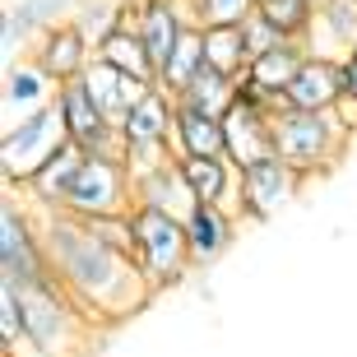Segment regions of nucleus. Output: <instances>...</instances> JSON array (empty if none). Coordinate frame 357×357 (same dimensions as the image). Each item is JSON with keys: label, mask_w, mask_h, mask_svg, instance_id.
Masks as SVG:
<instances>
[{"label": "nucleus", "mask_w": 357, "mask_h": 357, "mask_svg": "<svg viewBox=\"0 0 357 357\" xmlns=\"http://www.w3.org/2000/svg\"><path fill=\"white\" fill-rule=\"evenodd\" d=\"M42 246L52 260V274L66 283V292L79 302L93 325H116L135 316L153 297L144 274L135 269L130 251L107 241L98 227H89L75 213H38Z\"/></svg>", "instance_id": "1"}, {"label": "nucleus", "mask_w": 357, "mask_h": 357, "mask_svg": "<svg viewBox=\"0 0 357 357\" xmlns=\"http://www.w3.org/2000/svg\"><path fill=\"white\" fill-rule=\"evenodd\" d=\"M19 292V311H24V339L28 353L38 357H66L93 330V320L79 311V302L66 292V283L56 274L38 278V283H10Z\"/></svg>", "instance_id": "2"}, {"label": "nucleus", "mask_w": 357, "mask_h": 357, "mask_svg": "<svg viewBox=\"0 0 357 357\" xmlns=\"http://www.w3.org/2000/svg\"><path fill=\"white\" fill-rule=\"evenodd\" d=\"M126 223H130V260L153 292L181 283L195 269V255L185 241V218L153 209V204H130Z\"/></svg>", "instance_id": "3"}, {"label": "nucleus", "mask_w": 357, "mask_h": 357, "mask_svg": "<svg viewBox=\"0 0 357 357\" xmlns=\"http://www.w3.org/2000/svg\"><path fill=\"white\" fill-rule=\"evenodd\" d=\"M353 126H348V116L334 107V112H297V107H288V112H278L274 116V149L278 158L292 162L302 176H320L330 172L334 162L344 158V149L353 144Z\"/></svg>", "instance_id": "4"}, {"label": "nucleus", "mask_w": 357, "mask_h": 357, "mask_svg": "<svg viewBox=\"0 0 357 357\" xmlns=\"http://www.w3.org/2000/svg\"><path fill=\"white\" fill-rule=\"evenodd\" d=\"M66 144H70V135H66V121H61L56 98L47 107H38V112L19 116V121H5V139H0V172H5V185L24 190Z\"/></svg>", "instance_id": "5"}, {"label": "nucleus", "mask_w": 357, "mask_h": 357, "mask_svg": "<svg viewBox=\"0 0 357 357\" xmlns=\"http://www.w3.org/2000/svg\"><path fill=\"white\" fill-rule=\"evenodd\" d=\"M135 204V176L126 162L112 158H84V167L75 172L66 204L56 213H75V218H112V213H130Z\"/></svg>", "instance_id": "6"}, {"label": "nucleus", "mask_w": 357, "mask_h": 357, "mask_svg": "<svg viewBox=\"0 0 357 357\" xmlns=\"http://www.w3.org/2000/svg\"><path fill=\"white\" fill-rule=\"evenodd\" d=\"M47 274H52V260L42 246L38 213L24 199L19 204L5 199V213H0V283H38Z\"/></svg>", "instance_id": "7"}, {"label": "nucleus", "mask_w": 357, "mask_h": 357, "mask_svg": "<svg viewBox=\"0 0 357 357\" xmlns=\"http://www.w3.org/2000/svg\"><path fill=\"white\" fill-rule=\"evenodd\" d=\"M306 176L283 158H265V162H251V167H241L237 176V213L246 223H265L274 218L278 209H288L297 190H302Z\"/></svg>", "instance_id": "8"}, {"label": "nucleus", "mask_w": 357, "mask_h": 357, "mask_svg": "<svg viewBox=\"0 0 357 357\" xmlns=\"http://www.w3.org/2000/svg\"><path fill=\"white\" fill-rule=\"evenodd\" d=\"M223 130H227V158L232 167H251V162H265V158H278L274 149V112L251 98H241L237 89V102L223 112Z\"/></svg>", "instance_id": "9"}, {"label": "nucleus", "mask_w": 357, "mask_h": 357, "mask_svg": "<svg viewBox=\"0 0 357 357\" xmlns=\"http://www.w3.org/2000/svg\"><path fill=\"white\" fill-rule=\"evenodd\" d=\"M28 61H33V66H42V75L61 89V84H70V79H84V75H89V66L98 61V52L84 42L79 28L66 19V24L47 28V33H38V38L28 42Z\"/></svg>", "instance_id": "10"}, {"label": "nucleus", "mask_w": 357, "mask_h": 357, "mask_svg": "<svg viewBox=\"0 0 357 357\" xmlns=\"http://www.w3.org/2000/svg\"><path fill=\"white\" fill-rule=\"evenodd\" d=\"M339 102H344V61L306 56L288 89V107H297V112H334Z\"/></svg>", "instance_id": "11"}, {"label": "nucleus", "mask_w": 357, "mask_h": 357, "mask_svg": "<svg viewBox=\"0 0 357 357\" xmlns=\"http://www.w3.org/2000/svg\"><path fill=\"white\" fill-rule=\"evenodd\" d=\"M302 47L311 56H330L344 61L357 52V0H325L316 10V24L302 38Z\"/></svg>", "instance_id": "12"}, {"label": "nucleus", "mask_w": 357, "mask_h": 357, "mask_svg": "<svg viewBox=\"0 0 357 357\" xmlns=\"http://www.w3.org/2000/svg\"><path fill=\"white\" fill-rule=\"evenodd\" d=\"M176 167H181L195 204H218V209L237 213V176L241 172L232 167V158H176Z\"/></svg>", "instance_id": "13"}, {"label": "nucleus", "mask_w": 357, "mask_h": 357, "mask_svg": "<svg viewBox=\"0 0 357 357\" xmlns=\"http://www.w3.org/2000/svg\"><path fill=\"white\" fill-rule=\"evenodd\" d=\"M176 158H227V130L223 116H209L199 107L176 102V130H172Z\"/></svg>", "instance_id": "14"}, {"label": "nucleus", "mask_w": 357, "mask_h": 357, "mask_svg": "<svg viewBox=\"0 0 357 357\" xmlns=\"http://www.w3.org/2000/svg\"><path fill=\"white\" fill-rule=\"evenodd\" d=\"M237 213L232 209H218V204H195V209L185 213V241H190V255H195V265H209L218 255L232 246L237 237Z\"/></svg>", "instance_id": "15"}, {"label": "nucleus", "mask_w": 357, "mask_h": 357, "mask_svg": "<svg viewBox=\"0 0 357 357\" xmlns=\"http://www.w3.org/2000/svg\"><path fill=\"white\" fill-rule=\"evenodd\" d=\"M84 84H89L93 102L102 107V116L112 121V126H126V116H130V107L139 102V98H144L149 89H153V84H144V79H130V75H121V70L102 66V61H93V66H89Z\"/></svg>", "instance_id": "16"}, {"label": "nucleus", "mask_w": 357, "mask_h": 357, "mask_svg": "<svg viewBox=\"0 0 357 357\" xmlns=\"http://www.w3.org/2000/svg\"><path fill=\"white\" fill-rule=\"evenodd\" d=\"M75 0H19V5H5V52L33 42L38 33L66 24Z\"/></svg>", "instance_id": "17"}, {"label": "nucleus", "mask_w": 357, "mask_h": 357, "mask_svg": "<svg viewBox=\"0 0 357 357\" xmlns=\"http://www.w3.org/2000/svg\"><path fill=\"white\" fill-rule=\"evenodd\" d=\"M135 204H153V209H167V213H176V218H185V213L195 209L190 185H185L176 158L162 162V167H153V172L135 176Z\"/></svg>", "instance_id": "18"}, {"label": "nucleus", "mask_w": 357, "mask_h": 357, "mask_svg": "<svg viewBox=\"0 0 357 357\" xmlns=\"http://www.w3.org/2000/svg\"><path fill=\"white\" fill-rule=\"evenodd\" d=\"M52 98H56V84L42 75V66H33V61H10L5 66V112H10L5 121L28 116V112L47 107Z\"/></svg>", "instance_id": "19"}, {"label": "nucleus", "mask_w": 357, "mask_h": 357, "mask_svg": "<svg viewBox=\"0 0 357 357\" xmlns=\"http://www.w3.org/2000/svg\"><path fill=\"white\" fill-rule=\"evenodd\" d=\"M98 61H102V66H112V70H121V75H130V79L158 84V66H153V56H149L144 38H139L130 24H121L116 33L98 47Z\"/></svg>", "instance_id": "20"}, {"label": "nucleus", "mask_w": 357, "mask_h": 357, "mask_svg": "<svg viewBox=\"0 0 357 357\" xmlns=\"http://www.w3.org/2000/svg\"><path fill=\"white\" fill-rule=\"evenodd\" d=\"M199 33H204V66H213L218 75H232L241 84V75L251 66V47H246L241 24H209Z\"/></svg>", "instance_id": "21"}, {"label": "nucleus", "mask_w": 357, "mask_h": 357, "mask_svg": "<svg viewBox=\"0 0 357 357\" xmlns=\"http://www.w3.org/2000/svg\"><path fill=\"white\" fill-rule=\"evenodd\" d=\"M199 70H204V33H199V28H185V38L176 42V52L167 56V66L158 70V89L167 93V98H181V93L195 84Z\"/></svg>", "instance_id": "22"}, {"label": "nucleus", "mask_w": 357, "mask_h": 357, "mask_svg": "<svg viewBox=\"0 0 357 357\" xmlns=\"http://www.w3.org/2000/svg\"><path fill=\"white\" fill-rule=\"evenodd\" d=\"M126 14H130V0H75V10H70V24L84 33L93 52L102 47L121 24H126Z\"/></svg>", "instance_id": "23"}, {"label": "nucleus", "mask_w": 357, "mask_h": 357, "mask_svg": "<svg viewBox=\"0 0 357 357\" xmlns=\"http://www.w3.org/2000/svg\"><path fill=\"white\" fill-rule=\"evenodd\" d=\"M176 102H185V107H199V112H209V116H223L227 107L237 102V79L232 75H218L213 66H204L195 75V84L176 98Z\"/></svg>", "instance_id": "24"}, {"label": "nucleus", "mask_w": 357, "mask_h": 357, "mask_svg": "<svg viewBox=\"0 0 357 357\" xmlns=\"http://www.w3.org/2000/svg\"><path fill=\"white\" fill-rule=\"evenodd\" d=\"M255 10L265 14L269 24L283 33V38H292V42H302L306 33H311V24H316V0H260Z\"/></svg>", "instance_id": "25"}, {"label": "nucleus", "mask_w": 357, "mask_h": 357, "mask_svg": "<svg viewBox=\"0 0 357 357\" xmlns=\"http://www.w3.org/2000/svg\"><path fill=\"white\" fill-rule=\"evenodd\" d=\"M0 344H5V353H19V348H28L24 339V311H19V292L10 288V283H0Z\"/></svg>", "instance_id": "26"}, {"label": "nucleus", "mask_w": 357, "mask_h": 357, "mask_svg": "<svg viewBox=\"0 0 357 357\" xmlns=\"http://www.w3.org/2000/svg\"><path fill=\"white\" fill-rule=\"evenodd\" d=\"M241 33H246V47H251V61H255V56H265V52H274V47H283V42H292V38H283V33H278V28L269 24V19H265L260 10H255L251 19L241 24Z\"/></svg>", "instance_id": "27"}, {"label": "nucleus", "mask_w": 357, "mask_h": 357, "mask_svg": "<svg viewBox=\"0 0 357 357\" xmlns=\"http://www.w3.org/2000/svg\"><path fill=\"white\" fill-rule=\"evenodd\" d=\"M339 112L357 130V56H344V102H339Z\"/></svg>", "instance_id": "28"}, {"label": "nucleus", "mask_w": 357, "mask_h": 357, "mask_svg": "<svg viewBox=\"0 0 357 357\" xmlns=\"http://www.w3.org/2000/svg\"><path fill=\"white\" fill-rule=\"evenodd\" d=\"M316 5H325V0H316Z\"/></svg>", "instance_id": "29"}, {"label": "nucleus", "mask_w": 357, "mask_h": 357, "mask_svg": "<svg viewBox=\"0 0 357 357\" xmlns=\"http://www.w3.org/2000/svg\"><path fill=\"white\" fill-rule=\"evenodd\" d=\"M353 56H357V52H353Z\"/></svg>", "instance_id": "30"}]
</instances>
